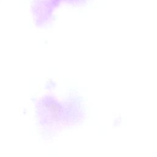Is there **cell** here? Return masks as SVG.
<instances>
[{
	"instance_id": "obj_1",
	"label": "cell",
	"mask_w": 157,
	"mask_h": 157,
	"mask_svg": "<svg viewBox=\"0 0 157 157\" xmlns=\"http://www.w3.org/2000/svg\"><path fill=\"white\" fill-rule=\"evenodd\" d=\"M92 0H53L52 5H58L61 3H65L77 7H82L87 5Z\"/></svg>"
}]
</instances>
